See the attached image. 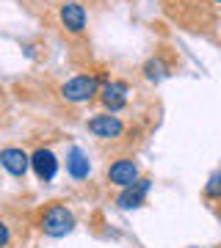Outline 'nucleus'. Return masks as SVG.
I'll use <instances>...</instances> for the list:
<instances>
[{
	"mask_svg": "<svg viewBox=\"0 0 221 248\" xmlns=\"http://www.w3.org/2000/svg\"><path fill=\"white\" fill-rule=\"evenodd\" d=\"M75 229V215L64 204H50L42 215V232L50 237H64Z\"/></svg>",
	"mask_w": 221,
	"mask_h": 248,
	"instance_id": "obj_1",
	"label": "nucleus"
},
{
	"mask_svg": "<svg viewBox=\"0 0 221 248\" xmlns=\"http://www.w3.org/2000/svg\"><path fill=\"white\" fill-rule=\"evenodd\" d=\"M100 94V80L94 75H78V78L67 80L61 86V97L67 102H88V99H94Z\"/></svg>",
	"mask_w": 221,
	"mask_h": 248,
	"instance_id": "obj_2",
	"label": "nucleus"
},
{
	"mask_svg": "<svg viewBox=\"0 0 221 248\" xmlns=\"http://www.w3.org/2000/svg\"><path fill=\"white\" fill-rule=\"evenodd\" d=\"M127 94H130V86L124 80H111L100 89V102L105 105V110L116 113V110H122L127 105Z\"/></svg>",
	"mask_w": 221,
	"mask_h": 248,
	"instance_id": "obj_3",
	"label": "nucleus"
},
{
	"mask_svg": "<svg viewBox=\"0 0 221 248\" xmlns=\"http://www.w3.org/2000/svg\"><path fill=\"white\" fill-rule=\"evenodd\" d=\"M88 133L97 135V138H119L124 133V124L114 113H100L88 119Z\"/></svg>",
	"mask_w": 221,
	"mask_h": 248,
	"instance_id": "obj_4",
	"label": "nucleus"
},
{
	"mask_svg": "<svg viewBox=\"0 0 221 248\" xmlns=\"http://www.w3.org/2000/svg\"><path fill=\"white\" fill-rule=\"evenodd\" d=\"M108 182L111 185H119V187L136 185L138 182V166L130 157L116 160V163H111V169H108Z\"/></svg>",
	"mask_w": 221,
	"mask_h": 248,
	"instance_id": "obj_5",
	"label": "nucleus"
},
{
	"mask_svg": "<svg viewBox=\"0 0 221 248\" xmlns=\"http://www.w3.org/2000/svg\"><path fill=\"white\" fill-rule=\"evenodd\" d=\"M58 17H61L64 28L69 31V33H83L86 31V9L80 6V3H75V0H67L61 6V11H58Z\"/></svg>",
	"mask_w": 221,
	"mask_h": 248,
	"instance_id": "obj_6",
	"label": "nucleus"
},
{
	"mask_svg": "<svg viewBox=\"0 0 221 248\" xmlns=\"http://www.w3.org/2000/svg\"><path fill=\"white\" fill-rule=\"evenodd\" d=\"M31 169L36 171V177L42 179V182H50L55 177V171H58V160L50 149H36L31 155Z\"/></svg>",
	"mask_w": 221,
	"mask_h": 248,
	"instance_id": "obj_7",
	"label": "nucleus"
},
{
	"mask_svg": "<svg viewBox=\"0 0 221 248\" xmlns=\"http://www.w3.org/2000/svg\"><path fill=\"white\" fill-rule=\"evenodd\" d=\"M152 182L150 179H138L136 185L130 187H122V193H119V199H116V204L122 207V210H133V207H141L144 199H147V193H150Z\"/></svg>",
	"mask_w": 221,
	"mask_h": 248,
	"instance_id": "obj_8",
	"label": "nucleus"
},
{
	"mask_svg": "<svg viewBox=\"0 0 221 248\" xmlns=\"http://www.w3.org/2000/svg\"><path fill=\"white\" fill-rule=\"evenodd\" d=\"M0 163H3V169L14 174V177H25V171L31 169V157H28L22 149H3L0 152Z\"/></svg>",
	"mask_w": 221,
	"mask_h": 248,
	"instance_id": "obj_9",
	"label": "nucleus"
},
{
	"mask_svg": "<svg viewBox=\"0 0 221 248\" xmlns=\"http://www.w3.org/2000/svg\"><path fill=\"white\" fill-rule=\"evenodd\" d=\"M67 171H69L75 179H86L88 171H91V166H88V157L83 155V149H69V155H67Z\"/></svg>",
	"mask_w": 221,
	"mask_h": 248,
	"instance_id": "obj_10",
	"label": "nucleus"
},
{
	"mask_svg": "<svg viewBox=\"0 0 221 248\" xmlns=\"http://www.w3.org/2000/svg\"><path fill=\"white\" fill-rule=\"evenodd\" d=\"M166 72H169V66L160 61V58H150V61L144 63V78L152 80V83L163 80V78H166Z\"/></svg>",
	"mask_w": 221,
	"mask_h": 248,
	"instance_id": "obj_11",
	"label": "nucleus"
},
{
	"mask_svg": "<svg viewBox=\"0 0 221 248\" xmlns=\"http://www.w3.org/2000/svg\"><path fill=\"white\" fill-rule=\"evenodd\" d=\"M204 193L210 196V199H221V174H213L207 179V185H204Z\"/></svg>",
	"mask_w": 221,
	"mask_h": 248,
	"instance_id": "obj_12",
	"label": "nucleus"
},
{
	"mask_svg": "<svg viewBox=\"0 0 221 248\" xmlns=\"http://www.w3.org/2000/svg\"><path fill=\"white\" fill-rule=\"evenodd\" d=\"M9 240H11V232H9V226L0 221V248H6L9 246Z\"/></svg>",
	"mask_w": 221,
	"mask_h": 248,
	"instance_id": "obj_13",
	"label": "nucleus"
},
{
	"mask_svg": "<svg viewBox=\"0 0 221 248\" xmlns=\"http://www.w3.org/2000/svg\"><path fill=\"white\" fill-rule=\"evenodd\" d=\"M216 3H221V0H216Z\"/></svg>",
	"mask_w": 221,
	"mask_h": 248,
	"instance_id": "obj_14",
	"label": "nucleus"
}]
</instances>
